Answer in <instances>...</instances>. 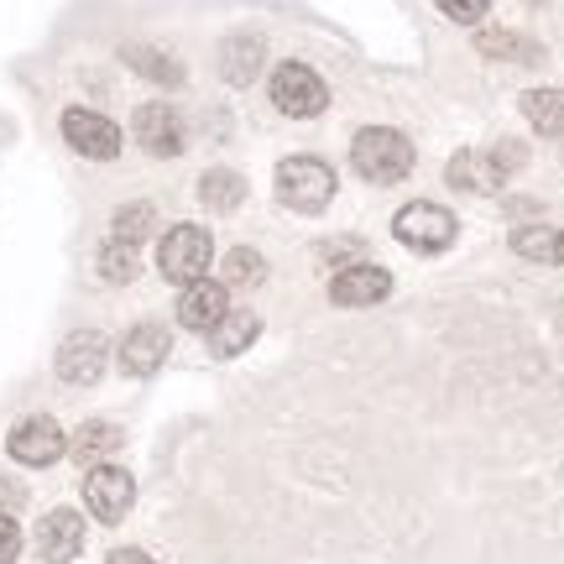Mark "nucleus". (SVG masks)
<instances>
[{"instance_id":"f257e3e1","label":"nucleus","mask_w":564,"mask_h":564,"mask_svg":"<svg viewBox=\"0 0 564 564\" xmlns=\"http://www.w3.org/2000/svg\"><path fill=\"white\" fill-rule=\"evenodd\" d=\"M350 162L371 183H398L413 173V141L403 131H392V126H366L350 141Z\"/></svg>"},{"instance_id":"f03ea898","label":"nucleus","mask_w":564,"mask_h":564,"mask_svg":"<svg viewBox=\"0 0 564 564\" xmlns=\"http://www.w3.org/2000/svg\"><path fill=\"white\" fill-rule=\"evenodd\" d=\"M278 199L299 215H319L335 199V167L319 158H288L278 167Z\"/></svg>"},{"instance_id":"7ed1b4c3","label":"nucleus","mask_w":564,"mask_h":564,"mask_svg":"<svg viewBox=\"0 0 564 564\" xmlns=\"http://www.w3.org/2000/svg\"><path fill=\"white\" fill-rule=\"evenodd\" d=\"M392 236L408 246V251H423V257H434V251H449L455 246V236H460V225H455V215L444 209V204H408V209H398L392 215Z\"/></svg>"},{"instance_id":"20e7f679","label":"nucleus","mask_w":564,"mask_h":564,"mask_svg":"<svg viewBox=\"0 0 564 564\" xmlns=\"http://www.w3.org/2000/svg\"><path fill=\"white\" fill-rule=\"evenodd\" d=\"M209 262H215V241H209V230L204 225H173L167 236H162L158 246V267L167 282H199L204 272H209Z\"/></svg>"},{"instance_id":"39448f33","label":"nucleus","mask_w":564,"mask_h":564,"mask_svg":"<svg viewBox=\"0 0 564 564\" xmlns=\"http://www.w3.org/2000/svg\"><path fill=\"white\" fill-rule=\"evenodd\" d=\"M272 105L282 116H293V121H314L329 105V89H324V79L308 63H278L272 68Z\"/></svg>"},{"instance_id":"423d86ee","label":"nucleus","mask_w":564,"mask_h":564,"mask_svg":"<svg viewBox=\"0 0 564 564\" xmlns=\"http://www.w3.org/2000/svg\"><path fill=\"white\" fill-rule=\"evenodd\" d=\"M137 502V481H131V470L121 465H89V476H84V507L100 518V523H121L126 512Z\"/></svg>"},{"instance_id":"0eeeda50","label":"nucleus","mask_w":564,"mask_h":564,"mask_svg":"<svg viewBox=\"0 0 564 564\" xmlns=\"http://www.w3.org/2000/svg\"><path fill=\"white\" fill-rule=\"evenodd\" d=\"M63 137H68V147L89 162H116L121 158V131H116V121H110V116H95V110H84V105L63 110Z\"/></svg>"},{"instance_id":"6e6552de","label":"nucleus","mask_w":564,"mask_h":564,"mask_svg":"<svg viewBox=\"0 0 564 564\" xmlns=\"http://www.w3.org/2000/svg\"><path fill=\"white\" fill-rule=\"evenodd\" d=\"M105 361H110V345L95 329H74L58 345V377L68 387H95L105 377Z\"/></svg>"},{"instance_id":"1a4fd4ad","label":"nucleus","mask_w":564,"mask_h":564,"mask_svg":"<svg viewBox=\"0 0 564 564\" xmlns=\"http://www.w3.org/2000/svg\"><path fill=\"white\" fill-rule=\"evenodd\" d=\"M6 449H11V460L21 465H53L68 455V434H63L53 419H21L17 429H11V440H6Z\"/></svg>"},{"instance_id":"9d476101","label":"nucleus","mask_w":564,"mask_h":564,"mask_svg":"<svg viewBox=\"0 0 564 564\" xmlns=\"http://www.w3.org/2000/svg\"><path fill=\"white\" fill-rule=\"evenodd\" d=\"M387 293H392V272L377 262H350L329 282V299L340 308H366V303H382Z\"/></svg>"},{"instance_id":"9b49d317","label":"nucleus","mask_w":564,"mask_h":564,"mask_svg":"<svg viewBox=\"0 0 564 564\" xmlns=\"http://www.w3.org/2000/svg\"><path fill=\"white\" fill-rule=\"evenodd\" d=\"M131 131H137V147L152 158H178L183 152V121L173 105H141Z\"/></svg>"},{"instance_id":"f8f14e48","label":"nucleus","mask_w":564,"mask_h":564,"mask_svg":"<svg viewBox=\"0 0 564 564\" xmlns=\"http://www.w3.org/2000/svg\"><path fill=\"white\" fill-rule=\"evenodd\" d=\"M225 314H230V288H225V282L199 278V282H188V288L178 293V324L199 329V335H209Z\"/></svg>"},{"instance_id":"ddd939ff","label":"nucleus","mask_w":564,"mask_h":564,"mask_svg":"<svg viewBox=\"0 0 564 564\" xmlns=\"http://www.w3.org/2000/svg\"><path fill=\"white\" fill-rule=\"evenodd\" d=\"M79 549H84V518L74 507H53L37 523V554L47 564H68L79 560Z\"/></svg>"},{"instance_id":"4468645a","label":"nucleus","mask_w":564,"mask_h":564,"mask_svg":"<svg viewBox=\"0 0 564 564\" xmlns=\"http://www.w3.org/2000/svg\"><path fill=\"white\" fill-rule=\"evenodd\" d=\"M167 345H173V335L162 329V324H131L121 340V371H131V377H152L162 361H167Z\"/></svg>"},{"instance_id":"2eb2a0df","label":"nucleus","mask_w":564,"mask_h":564,"mask_svg":"<svg viewBox=\"0 0 564 564\" xmlns=\"http://www.w3.org/2000/svg\"><path fill=\"white\" fill-rule=\"evenodd\" d=\"M507 167L497 158H481V152H460V158L449 162V183L465 188V194H491V188H502Z\"/></svg>"},{"instance_id":"dca6fc26","label":"nucleus","mask_w":564,"mask_h":564,"mask_svg":"<svg viewBox=\"0 0 564 564\" xmlns=\"http://www.w3.org/2000/svg\"><path fill=\"white\" fill-rule=\"evenodd\" d=\"M257 335H262V319H257L251 308H241V314H225V319L209 329V350H215L220 361H230V356H241Z\"/></svg>"},{"instance_id":"f3484780","label":"nucleus","mask_w":564,"mask_h":564,"mask_svg":"<svg viewBox=\"0 0 564 564\" xmlns=\"http://www.w3.org/2000/svg\"><path fill=\"white\" fill-rule=\"evenodd\" d=\"M262 58H267V47H262V37H230L220 47V74L230 84H251L257 74H262Z\"/></svg>"},{"instance_id":"a211bd4d","label":"nucleus","mask_w":564,"mask_h":564,"mask_svg":"<svg viewBox=\"0 0 564 564\" xmlns=\"http://www.w3.org/2000/svg\"><path fill=\"white\" fill-rule=\"evenodd\" d=\"M116 449H121V429L116 423H84L79 434L68 440V455L79 465H105Z\"/></svg>"},{"instance_id":"6ab92c4d","label":"nucleus","mask_w":564,"mask_h":564,"mask_svg":"<svg viewBox=\"0 0 564 564\" xmlns=\"http://www.w3.org/2000/svg\"><path fill=\"white\" fill-rule=\"evenodd\" d=\"M523 116L539 137H564V89H528Z\"/></svg>"},{"instance_id":"aec40b11","label":"nucleus","mask_w":564,"mask_h":564,"mask_svg":"<svg viewBox=\"0 0 564 564\" xmlns=\"http://www.w3.org/2000/svg\"><path fill=\"white\" fill-rule=\"evenodd\" d=\"M199 199L209 204V209H220V215H230L236 204L246 199V183L241 173H230V167H209L199 178Z\"/></svg>"},{"instance_id":"412c9836","label":"nucleus","mask_w":564,"mask_h":564,"mask_svg":"<svg viewBox=\"0 0 564 564\" xmlns=\"http://www.w3.org/2000/svg\"><path fill=\"white\" fill-rule=\"evenodd\" d=\"M95 267H100V278H105V282H116V288H121V282H131V278L141 272V246L116 241V236H110V241L100 246Z\"/></svg>"},{"instance_id":"4be33fe9","label":"nucleus","mask_w":564,"mask_h":564,"mask_svg":"<svg viewBox=\"0 0 564 564\" xmlns=\"http://www.w3.org/2000/svg\"><path fill=\"white\" fill-rule=\"evenodd\" d=\"M220 278H225V288H257V282L267 278V262L257 257V251L236 246V251L220 262Z\"/></svg>"},{"instance_id":"5701e85b","label":"nucleus","mask_w":564,"mask_h":564,"mask_svg":"<svg viewBox=\"0 0 564 564\" xmlns=\"http://www.w3.org/2000/svg\"><path fill=\"white\" fill-rule=\"evenodd\" d=\"M152 230H158V209L152 204H126L121 215H116V241H152Z\"/></svg>"},{"instance_id":"b1692460","label":"nucleus","mask_w":564,"mask_h":564,"mask_svg":"<svg viewBox=\"0 0 564 564\" xmlns=\"http://www.w3.org/2000/svg\"><path fill=\"white\" fill-rule=\"evenodd\" d=\"M121 58L131 63V68H141L147 79H158V84H178L183 79V68L167 58V53H158V47H126Z\"/></svg>"},{"instance_id":"393cba45","label":"nucleus","mask_w":564,"mask_h":564,"mask_svg":"<svg viewBox=\"0 0 564 564\" xmlns=\"http://www.w3.org/2000/svg\"><path fill=\"white\" fill-rule=\"evenodd\" d=\"M512 251L518 257H533V262H560V236L549 230V225H528L512 236Z\"/></svg>"},{"instance_id":"a878e982","label":"nucleus","mask_w":564,"mask_h":564,"mask_svg":"<svg viewBox=\"0 0 564 564\" xmlns=\"http://www.w3.org/2000/svg\"><path fill=\"white\" fill-rule=\"evenodd\" d=\"M476 47H481L486 58H523V63H539V58H544L533 42L512 37V32H481V37H476Z\"/></svg>"},{"instance_id":"bb28decb","label":"nucleus","mask_w":564,"mask_h":564,"mask_svg":"<svg viewBox=\"0 0 564 564\" xmlns=\"http://www.w3.org/2000/svg\"><path fill=\"white\" fill-rule=\"evenodd\" d=\"M434 6L455 21H481L486 17V0H434Z\"/></svg>"},{"instance_id":"cd10ccee","label":"nucleus","mask_w":564,"mask_h":564,"mask_svg":"<svg viewBox=\"0 0 564 564\" xmlns=\"http://www.w3.org/2000/svg\"><path fill=\"white\" fill-rule=\"evenodd\" d=\"M21 554V528L17 518H0V564H17Z\"/></svg>"},{"instance_id":"c85d7f7f","label":"nucleus","mask_w":564,"mask_h":564,"mask_svg":"<svg viewBox=\"0 0 564 564\" xmlns=\"http://www.w3.org/2000/svg\"><path fill=\"white\" fill-rule=\"evenodd\" d=\"M21 502H26V491H21L17 481H6V476H0V518H17Z\"/></svg>"},{"instance_id":"c756f323","label":"nucleus","mask_w":564,"mask_h":564,"mask_svg":"<svg viewBox=\"0 0 564 564\" xmlns=\"http://www.w3.org/2000/svg\"><path fill=\"white\" fill-rule=\"evenodd\" d=\"M105 564H158V560H152V554H141V549H116Z\"/></svg>"},{"instance_id":"7c9ffc66","label":"nucleus","mask_w":564,"mask_h":564,"mask_svg":"<svg viewBox=\"0 0 564 564\" xmlns=\"http://www.w3.org/2000/svg\"><path fill=\"white\" fill-rule=\"evenodd\" d=\"M560 262H564V230H560Z\"/></svg>"}]
</instances>
